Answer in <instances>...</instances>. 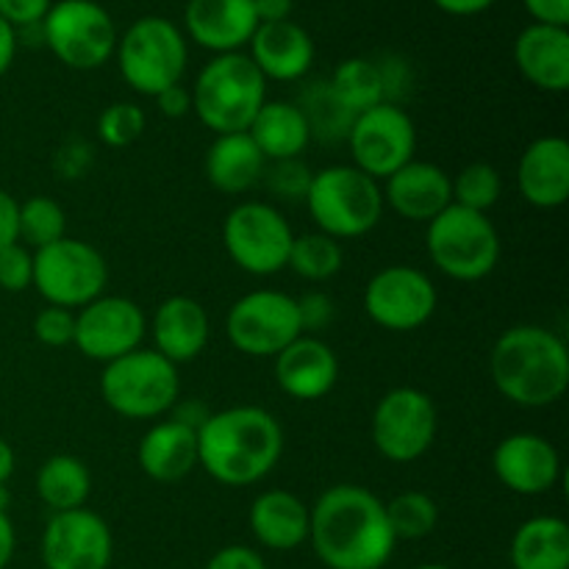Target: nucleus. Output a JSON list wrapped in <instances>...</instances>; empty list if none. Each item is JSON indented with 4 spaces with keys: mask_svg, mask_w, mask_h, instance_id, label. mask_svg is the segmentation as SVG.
Segmentation results:
<instances>
[{
    "mask_svg": "<svg viewBox=\"0 0 569 569\" xmlns=\"http://www.w3.org/2000/svg\"><path fill=\"white\" fill-rule=\"evenodd\" d=\"M17 48H20V42H17V31L3 20V17H0V78H3L6 72L11 70V64H14Z\"/></svg>",
    "mask_w": 569,
    "mask_h": 569,
    "instance_id": "nucleus-50",
    "label": "nucleus"
},
{
    "mask_svg": "<svg viewBox=\"0 0 569 569\" xmlns=\"http://www.w3.org/2000/svg\"><path fill=\"white\" fill-rule=\"evenodd\" d=\"M383 206L409 222H431L453 206V183L450 176L433 161L411 159L398 172L383 181Z\"/></svg>",
    "mask_w": 569,
    "mask_h": 569,
    "instance_id": "nucleus-21",
    "label": "nucleus"
},
{
    "mask_svg": "<svg viewBox=\"0 0 569 569\" xmlns=\"http://www.w3.org/2000/svg\"><path fill=\"white\" fill-rule=\"evenodd\" d=\"M109 264L94 244L64 237L48 248L33 250V287L59 309H83L106 295Z\"/></svg>",
    "mask_w": 569,
    "mask_h": 569,
    "instance_id": "nucleus-10",
    "label": "nucleus"
},
{
    "mask_svg": "<svg viewBox=\"0 0 569 569\" xmlns=\"http://www.w3.org/2000/svg\"><path fill=\"white\" fill-rule=\"evenodd\" d=\"M248 56L267 81L292 83L309 76L317 48L311 33L298 22H261L250 37Z\"/></svg>",
    "mask_w": 569,
    "mask_h": 569,
    "instance_id": "nucleus-22",
    "label": "nucleus"
},
{
    "mask_svg": "<svg viewBox=\"0 0 569 569\" xmlns=\"http://www.w3.org/2000/svg\"><path fill=\"white\" fill-rule=\"evenodd\" d=\"M44 48L70 70H98L114 56V20L98 0H59L42 20Z\"/></svg>",
    "mask_w": 569,
    "mask_h": 569,
    "instance_id": "nucleus-11",
    "label": "nucleus"
},
{
    "mask_svg": "<svg viewBox=\"0 0 569 569\" xmlns=\"http://www.w3.org/2000/svg\"><path fill=\"white\" fill-rule=\"evenodd\" d=\"M53 0H0V17L9 22L14 31L28 26H37L44 20Z\"/></svg>",
    "mask_w": 569,
    "mask_h": 569,
    "instance_id": "nucleus-43",
    "label": "nucleus"
},
{
    "mask_svg": "<svg viewBox=\"0 0 569 569\" xmlns=\"http://www.w3.org/2000/svg\"><path fill=\"white\" fill-rule=\"evenodd\" d=\"M348 148L353 167L381 183L415 159L417 126L403 106L378 103L353 117Z\"/></svg>",
    "mask_w": 569,
    "mask_h": 569,
    "instance_id": "nucleus-14",
    "label": "nucleus"
},
{
    "mask_svg": "<svg viewBox=\"0 0 569 569\" xmlns=\"http://www.w3.org/2000/svg\"><path fill=\"white\" fill-rule=\"evenodd\" d=\"M492 472L509 492L539 498V495L553 492L559 483L561 456L542 433H509L495 448Z\"/></svg>",
    "mask_w": 569,
    "mask_h": 569,
    "instance_id": "nucleus-18",
    "label": "nucleus"
},
{
    "mask_svg": "<svg viewBox=\"0 0 569 569\" xmlns=\"http://www.w3.org/2000/svg\"><path fill=\"white\" fill-rule=\"evenodd\" d=\"M276 381L283 395L300 403L322 400L339 381L337 353L326 339L300 333L276 356Z\"/></svg>",
    "mask_w": 569,
    "mask_h": 569,
    "instance_id": "nucleus-20",
    "label": "nucleus"
},
{
    "mask_svg": "<svg viewBox=\"0 0 569 569\" xmlns=\"http://www.w3.org/2000/svg\"><path fill=\"white\" fill-rule=\"evenodd\" d=\"M209 415H211V411L206 409V406L200 403V400H192V403H176V406H172V420L183 422V426L194 428V431H198V428L203 426L206 420H209Z\"/></svg>",
    "mask_w": 569,
    "mask_h": 569,
    "instance_id": "nucleus-51",
    "label": "nucleus"
},
{
    "mask_svg": "<svg viewBox=\"0 0 569 569\" xmlns=\"http://www.w3.org/2000/svg\"><path fill=\"white\" fill-rule=\"evenodd\" d=\"M256 28L253 0H189L183 9V37L214 56L242 53Z\"/></svg>",
    "mask_w": 569,
    "mask_h": 569,
    "instance_id": "nucleus-19",
    "label": "nucleus"
},
{
    "mask_svg": "<svg viewBox=\"0 0 569 569\" xmlns=\"http://www.w3.org/2000/svg\"><path fill=\"white\" fill-rule=\"evenodd\" d=\"M315 172L309 170L303 159H287V161H267L264 170V187L272 198L283 200V203H300L309 194V183Z\"/></svg>",
    "mask_w": 569,
    "mask_h": 569,
    "instance_id": "nucleus-39",
    "label": "nucleus"
},
{
    "mask_svg": "<svg viewBox=\"0 0 569 569\" xmlns=\"http://www.w3.org/2000/svg\"><path fill=\"white\" fill-rule=\"evenodd\" d=\"M437 306L439 292L431 278L409 264L383 267L365 289L367 317L392 333H411L428 326Z\"/></svg>",
    "mask_w": 569,
    "mask_h": 569,
    "instance_id": "nucleus-15",
    "label": "nucleus"
},
{
    "mask_svg": "<svg viewBox=\"0 0 569 569\" xmlns=\"http://www.w3.org/2000/svg\"><path fill=\"white\" fill-rule=\"evenodd\" d=\"M206 178L222 194H244L264 178L267 159L248 131L220 133L206 150Z\"/></svg>",
    "mask_w": 569,
    "mask_h": 569,
    "instance_id": "nucleus-28",
    "label": "nucleus"
},
{
    "mask_svg": "<svg viewBox=\"0 0 569 569\" xmlns=\"http://www.w3.org/2000/svg\"><path fill=\"white\" fill-rule=\"evenodd\" d=\"M137 461L150 481H183L198 467V431L176 420L156 422L139 439Z\"/></svg>",
    "mask_w": 569,
    "mask_h": 569,
    "instance_id": "nucleus-27",
    "label": "nucleus"
},
{
    "mask_svg": "<svg viewBox=\"0 0 569 569\" xmlns=\"http://www.w3.org/2000/svg\"><path fill=\"white\" fill-rule=\"evenodd\" d=\"M311 509L309 542L328 569H383L398 539L387 520V503L359 483H337Z\"/></svg>",
    "mask_w": 569,
    "mask_h": 569,
    "instance_id": "nucleus-1",
    "label": "nucleus"
},
{
    "mask_svg": "<svg viewBox=\"0 0 569 569\" xmlns=\"http://www.w3.org/2000/svg\"><path fill=\"white\" fill-rule=\"evenodd\" d=\"M342 264H345L342 242H337V239L326 237V233L320 231L295 237L292 250H289V261H287V267L295 272V276L311 283L331 281V278L342 270Z\"/></svg>",
    "mask_w": 569,
    "mask_h": 569,
    "instance_id": "nucleus-34",
    "label": "nucleus"
},
{
    "mask_svg": "<svg viewBox=\"0 0 569 569\" xmlns=\"http://www.w3.org/2000/svg\"><path fill=\"white\" fill-rule=\"evenodd\" d=\"M328 83H331L339 103H342L353 117L372 109V106L387 103L381 70H378L376 61L365 59V56H353V59L339 61L333 76L328 78Z\"/></svg>",
    "mask_w": 569,
    "mask_h": 569,
    "instance_id": "nucleus-33",
    "label": "nucleus"
},
{
    "mask_svg": "<svg viewBox=\"0 0 569 569\" xmlns=\"http://www.w3.org/2000/svg\"><path fill=\"white\" fill-rule=\"evenodd\" d=\"M92 495V476L78 456L56 453L42 461L37 472V498L53 515L83 509Z\"/></svg>",
    "mask_w": 569,
    "mask_h": 569,
    "instance_id": "nucleus-31",
    "label": "nucleus"
},
{
    "mask_svg": "<svg viewBox=\"0 0 569 569\" xmlns=\"http://www.w3.org/2000/svg\"><path fill=\"white\" fill-rule=\"evenodd\" d=\"M9 503H11L9 487H0V511H9Z\"/></svg>",
    "mask_w": 569,
    "mask_h": 569,
    "instance_id": "nucleus-54",
    "label": "nucleus"
},
{
    "mask_svg": "<svg viewBox=\"0 0 569 569\" xmlns=\"http://www.w3.org/2000/svg\"><path fill=\"white\" fill-rule=\"evenodd\" d=\"M17 220H20V203L14 200V194L0 189V250L20 242V237H17Z\"/></svg>",
    "mask_w": 569,
    "mask_h": 569,
    "instance_id": "nucleus-47",
    "label": "nucleus"
},
{
    "mask_svg": "<svg viewBox=\"0 0 569 569\" xmlns=\"http://www.w3.org/2000/svg\"><path fill=\"white\" fill-rule=\"evenodd\" d=\"M114 59L122 81L133 92L156 98L164 89L183 83L189 64V42L181 28L167 17H139L117 39Z\"/></svg>",
    "mask_w": 569,
    "mask_h": 569,
    "instance_id": "nucleus-6",
    "label": "nucleus"
},
{
    "mask_svg": "<svg viewBox=\"0 0 569 569\" xmlns=\"http://www.w3.org/2000/svg\"><path fill=\"white\" fill-rule=\"evenodd\" d=\"M111 556H114V537L109 522L87 506L59 511L44 526V569H109Z\"/></svg>",
    "mask_w": 569,
    "mask_h": 569,
    "instance_id": "nucleus-17",
    "label": "nucleus"
},
{
    "mask_svg": "<svg viewBox=\"0 0 569 569\" xmlns=\"http://www.w3.org/2000/svg\"><path fill=\"white\" fill-rule=\"evenodd\" d=\"M298 315H300V326H303V333L317 337V333L326 331V328L333 322V317H337V306H333L331 295L306 292L303 298H298Z\"/></svg>",
    "mask_w": 569,
    "mask_h": 569,
    "instance_id": "nucleus-42",
    "label": "nucleus"
},
{
    "mask_svg": "<svg viewBox=\"0 0 569 569\" xmlns=\"http://www.w3.org/2000/svg\"><path fill=\"white\" fill-rule=\"evenodd\" d=\"M283 456V428L261 406H231L198 428V467L222 487L264 481Z\"/></svg>",
    "mask_w": 569,
    "mask_h": 569,
    "instance_id": "nucleus-2",
    "label": "nucleus"
},
{
    "mask_svg": "<svg viewBox=\"0 0 569 569\" xmlns=\"http://www.w3.org/2000/svg\"><path fill=\"white\" fill-rule=\"evenodd\" d=\"M14 467H17L14 448H11V445L0 437V487H6V483H9V478L14 476Z\"/></svg>",
    "mask_w": 569,
    "mask_h": 569,
    "instance_id": "nucleus-53",
    "label": "nucleus"
},
{
    "mask_svg": "<svg viewBox=\"0 0 569 569\" xmlns=\"http://www.w3.org/2000/svg\"><path fill=\"white\" fill-rule=\"evenodd\" d=\"M303 203L317 231L337 242L370 233L387 209L381 183L353 164H331L317 170Z\"/></svg>",
    "mask_w": 569,
    "mask_h": 569,
    "instance_id": "nucleus-5",
    "label": "nucleus"
},
{
    "mask_svg": "<svg viewBox=\"0 0 569 569\" xmlns=\"http://www.w3.org/2000/svg\"><path fill=\"white\" fill-rule=\"evenodd\" d=\"M33 287V250L14 242L0 250V289L20 295Z\"/></svg>",
    "mask_w": 569,
    "mask_h": 569,
    "instance_id": "nucleus-41",
    "label": "nucleus"
},
{
    "mask_svg": "<svg viewBox=\"0 0 569 569\" xmlns=\"http://www.w3.org/2000/svg\"><path fill=\"white\" fill-rule=\"evenodd\" d=\"M156 106H159V111L164 117H170V120H181V117H187L189 111H192V92H189L183 83H176V87L164 89V92L156 94Z\"/></svg>",
    "mask_w": 569,
    "mask_h": 569,
    "instance_id": "nucleus-46",
    "label": "nucleus"
},
{
    "mask_svg": "<svg viewBox=\"0 0 569 569\" xmlns=\"http://www.w3.org/2000/svg\"><path fill=\"white\" fill-rule=\"evenodd\" d=\"M203 569H267V565L259 550L248 548V545H228V548L217 550Z\"/></svg>",
    "mask_w": 569,
    "mask_h": 569,
    "instance_id": "nucleus-44",
    "label": "nucleus"
},
{
    "mask_svg": "<svg viewBox=\"0 0 569 569\" xmlns=\"http://www.w3.org/2000/svg\"><path fill=\"white\" fill-rule=\"evenodd\" d=\"M17 237L28 250L48 248L67 237V214L48 194H33L20 203V220H17Z\"/></svg>",
    "mask_w": 569,
    "mask_h": 569,
    "instance_id": "nucleus-36",
    "label": "nucleus"
},
{
    "mask_svg": "<svg viewBox=\"0 0 569 569\" xmlns=\"http://www.w3.org/2000/svg\"><path fill=\"white\" fill-rule=\"evenodd\" d=\"M100 395L126 420H159L181 398V378L178 367L153 348H137L103 365Z\"/></svg>",
    "mask_w": 569,
    "mask_h": 569,
    "instance_id": "nucleus-7",
    "label": "nucleus"
},
{
    "mask_svg": "<svg viewBox=\"0 0 569 569\" xmlns=\"http://www.w3.org/2000/svg\"><path fill=\"white\" fill-rule=\"evenodd\" d=\"M248 133L267 161L300 159L311 142L309 126L292 100H267Z\"/></svg>",
    "mask_w": 569,
    "mask_h": 569,
    "instance_id": "nucleus-29",
    "label": "nucleus"
},
{
    "mask_svg": "<svg viewBox=\"0 0 569 569\" xmlns=\"http://www.w3.org/2000/svg\"><path fill=\"white\" fill-rule=\"evenodd\" d=\"M189 92L192 111L214 137L242 133L267 103V78L248 53H222L206 61Z\"/></svg>",
    "mask_w": 569,
    "mask_h": 569,
    "instance_id": "nucleus-4",
    "label": "nucleus"
},
{
    "mask_svg": "<svg viewBox=\"0 0 569 569\" xmlns=\"http://www.w3.org/2000/svg\"><path fill=\"white\" fill-rule=\"evenodd\" d=\"M309 522L311 509L289 489H267L248 511V526L256 542L278 553H289L309 542Z\"/></svg>",
    "mask_w": 569,
    "mask_h": 569,
    "instance_id": "nucleus-26",
    "label": "nucleus"
},
{
    "mask_svg": "<svg viewBox=\"0 0 569 569\" xmlns=\"http://www.w3.org/2000/svg\"><path fill=\"white\" fill-rule=\"evenodd\" d=\"M426 250L442 276L461 283L483 281L500 261V233L487 214L453 203L428 222Z\"/></svg>",
    "mask_w": 569,
    "mask_h": 569,
    "instance_id": "nucleus-8",
    "label": "nucleus"
},
{
    "mask_svg": "<svg viewBox=\"0 0 569 569\" xmlns=\"http://www.w3.org/2000/svg\"><path fill=\"white\" fill-rule=\"evenodd\" d=\"M295 106L303 114L306 126H309L311 139L326 144L348 142L350 126H353V114L339 103L328 81H311L300 89V98Z\"/></svg>",
    "mask_w": 569,
    "mask_h": 569,
    "instance_id": "nucleus-32",
    "label": "nucleus"
},
{
    "mask_svg": "<svg viewBox=\"0 0 569 569\" xmlns=\"http://www.w3.org/2000/svg\"><path fill=\"white\" fill-rule=\"evenodd\" d=\"M148 337V317L142 306L122 295H100L76 311V345L87 359L109 365L120 356L142 348Z\"/></svg>",
    "mask_w": 569,
    "mask_h": 569,
    "instance_id": "nucleus-16",
    "label": "nucleus"
},
{
    "mask_svg": "<svg viewBox=\"0 0 569 569\" xmlns=\"http://www.w3.org/2000/svg\"><path fill=\"white\" fill-rule=\"evenodd\" d=\"M17 550V531L11 522L9 511H0V569H6L14 559Z\"/></svg>",
    "mask_w": 569,
    "mask_h": 569,
    "instance_id": "nucleus-52",
    "label": "nucleus"
},
{
    "mask_svg": "<svg viewBox=\"0 0 569 569\" xmlns=\"http://www.w3.org/2000/svg\"><path fill=\"white\" fill-rule=\"evenodd\" d=\"M144 126H148V117H144L142 106L131 103V100H117L100 111L98 137L109 148H128L142 137Z\"/></svg>",
    "mask_w": 569,
    "mask_h": 569,
    "instance_id": "nucleus-38",
    "label": "nucleus"
},
{
    "mask_svg": "<svg viewBox=\"0 0 569 569\" xmlns=\"http://www.w3.org/2000/svg\"><path fill=\"white\" fill-rule=\"evenodd\" d=\"M509 556L515 569H569V526L553 515L531 517L511 537Z\"/></svg>",
    "mask_w": 569,
    "mask_h": 569,
    "instance_id": "nucleus-30",
    "label": "nucleus"
},
{
    "mask_svg": "<svg viewBox=\"0 0 569 569\" xmlns=\"http://www.w3.org/2000/svg\"><path fill=\"white\" fill-rule=\"evenodd\" d=\"M295 231L272 203L242 200L222 220V244L233 264L248 276H276L287 270Z\"/></svg>",
    "mask_w": 569,
    "mask_h": 569,
    "instance_id": "nucleus-9",
    "label": "nucleus"
},
{
    "mask_svg": "<svg viewBox=\"0 0 569 569\" xmlns=\"http://www.w3.org/2000/svg\"><path fill=\"white\" fill-rule=\"evenodd\" d=\"M439 415L431 395L415 387L389 389L378 400L370 420L372 445L392 465H411L422 459L437 442Z\"/></svg>",
    "mask_w": 569,
    "mask_h": 569,
    "instance_id": "nucleus-12",
    "label": "nucleus"
},
{
    "mask_svg": "<svg viewBox=\"0 0 569 569\" xmlns=\"http://www.w3.org/2000/svg\"><path fill=\"white\" fill-rule=\"evenodd\" d=\"M489 376L509 403L545 409L567 395L569 348L559 333L545 326H511L492 345Z\"/></svg>",
    "mask_w": 569,
    "mask_h": 569,
    "instance_id": "nucleus-3",
    "label": "nucleus"
},
{
    "mask_svg": "<svg viewBox=\"0 0 569 569\" xmlns=\"http://www.w3.org/2000/svg\"><path fill=\"white\" fill-rule=\"evenodd\" d=\"M295 3L292 0H253L256 20L261 22H283L292 17Z\"/></svg>",
    "mask_w": 569,
    "mask_h": 569,
    "instance_id": "nucleus-49",
    "label": "nucleus"
},
{
    "mask_svg": "<svg viewBox=\"0 0 569 569\" xmlns=\"http://www.w3.org/2000/svg\"><path fill=\"white\" fill-rule=\"evenodd\" d=\"M522 6L539 26H569V0H522Z\"/></svg>",
    "mask_w": 569,
    "mask_h": 569,
    "instance_id": "nucleus-45",
    "label": "nucleus"
},
{
    "mask_svg": "<svg viewBox=\"0 0 569 569\" xmlns=\"http://www.w3.org/2000/svg\"><path fill=\"white\" fill-rule=\"evenodd\" d=\"M517 189L533 209H561L569 198V142L565 137H539L517 161Z\"/></svg>",
    "mask_w": 569,
    "mask_h": 569,
    "instance_id": "nucleus-23",
    "label": "nucleus"
},
{
    "mask_svg": "<svg viewBox=\"0 0 569 569\" xmlns=\"http://www.w3.org/2000/svg\"><path fill=\"white\" fill-rule=\"evenodd\" d=\"M150 337H153L156 353H161L176 367L194 361L209 345V311L189 295H172V298L161 300L159 309L153 311Z\"/></svg>",
    "mask_w": 569,
    "mask_h": 569,
    "instance_id": "nucleus-24",
    "label": "nucleus"
},
{
    "mask_svg": "<svg viewBox=\"0 0 569 569\" xmlns=\"http://www.w3.org/2000/svg\"><path fill=\"white\" fill-rule=\"evenodd\" d=\"M300 333L298 298L278 289L242 295L226 315L228 342L250 359H276Z\"/></svg>",
    "mask_w": 569,
    "mask_h": 569,
    "instance_id": "nucleus-13",
    "label": "nucleus"
},
{
    "mask_svg": "<svg viewBox=\"0 0 569 569\" xmlns=\"http://www.w3.org/2000/svg\"><path fill=\"white\" fill-rule=\"evenodd\" d=\"M33 337L44 348H67V345H72V339H76V311L44 306L33 317Z\"/></svg>",
    "mask_w": 569,
    "mask_h": 569,
    "instance_id": "nucleus-40",
    "label": "nucleus"
},
{
    "mask_svg": "<svg viewBox=\"0 0 569 569\" xmlns=\"http://www.w3.org/2000/svg\"><path fill=\"white\" fill-rule=\"evenodd\" d=\"M495 3H498V0H433V6H437L439 11H445V14H450V17L483 14V11L492 9Z\"/></svg>",
    "mask_w": 569,
    "mask_h": 569,
    "instance_id": "nucleus-48",
    "label": "nucleus"
},
{
    "mask_svg": "<svg viewBox=\"0 0 569 569\" xmlns=\"http://www.w3.org/2000/svg\"><path fill=\"white\" fill-rule=\"evenodd\" d=\"M387 520L398 542H417L437 531L439 506L426 492H400L387 503Z\"/></svg>",
    "mask_w": 569,
    "mask_h": 569,
    "instance_id": "nucleus-35",
    "label": "nucleus"
},
{
    "mask_svg": "<svg viewBox=\"0 0 569 569\" xmlns=\"http://www.w3.org/2000/svg\"><path fill=\"white\" fill-rule=\"evenodd\" d=\"M515 64L539 92L565 94L569 89V31L539 22L526 26L515 39Z\"/></svg>",
    "mask_w": 569,
    "mask_h": 569,
    "instance_id": "nucleus-25",
    "label": "nucleus"
},
{
    "mask_svg": "<svg viewBox=\"0 0 569 569\" xmlns=\"http://www.w3.org/2000/svg\"><path fill=\"white\" fill-rule=\"evenodd\" d=\"M415 569H450V567H445V565H420V567H415Z\"/></svg>",
    "mask_w": 569,
    "mask_h": 569,
    "instance_id": "nucleus-55",
    "label": "nucleus"
},
{
    "mask_svg": "<svg viewBox=\"0 0 569 569\" xmlns=\"http://www.w3.org/2000/svg\"><path fill=\"white\" fill-rule=\"evenodd\" d=\"M453 183V203L461 209L481 211L487 214L492 206H498L500 194H503V178L487 161H472L456 178H450Z\"/></svg>",
    "mask_w": 569,
    "mask_h": 569,
    "instance_id": "nucleus-37",
    "label": "nucleus"
}]
</instances>
